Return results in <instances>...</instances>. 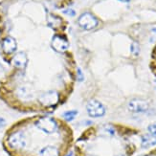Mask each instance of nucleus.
Masks as SVG:
<instances>
[{"label": "nucleus", "instance_id": "9", "mask_svg": "<svg viewBox=\"0 0 156 156\" xmlns=\"http://www.w3.org/2000/svg\"><path fill=\"white\" fill-rule=\"evenodd\" d=\"M77 114H78V112L76 110H71V111H66V112H64L62 116H63L64 120L70 122V121L75 119V117L77 116Z\"/></svg>", "mask_w": 156, "mask_h": 156}, {"label": "nucleus", "instance_id": "12", "mask_svg": "<svg viewBox=\"0 0 156 156\" xmlns=\"http://www.w3.org/2000/svg\"><path fill=\"white\" fill-rule=\"evenodd\" d=\"M64 13H66V15H69L71 16H74L76 15L75 12H74L73 10H66V11H64Z\"/></svg>", "mask_w": 156, "mask_h": 156}, {"label": "nucleus", "instance_id": "17", "mask_svg": "<svg viewBox=\"0 0 156 156\" xmlns=\"http://www.w3.org/2000/svg\"><path fill=\"white\" fill-rule=\"evenodd\" d=\"M152 31H153L154 33H156V28H154V29H152Z\"/></svg>", "mask_w": 156, "mask_h": 156}, {"label": "nucleus", "instance_id": "11", "mask_svg": "<svg viewBox=\"0 0 156 156\" xmlns=\"http://www.w3.org/2000/svg\"><path fill=\"white\" fill-rule=\"evenodd\" d=\"M83 80V72L80 71V69H78V80L81 81Z\"/></svg>", "mask_w": 156, "mask_h": 156}, {"label": "nucleus", "instance_id": "3", "mask_svg": "<svg viewBox=\"0 0 156 156\" xmlns=\"http://www.w3.org/2000/svg\"><path fill=\"white\" fill-rule=\"evenodd\" d=\"M86 110L89 116L91 117H101L105 113V108L99 101L91 100L87 103Z\"/></svg>", "mask_w": 156, "mask_h": 156}, {"label": "nucleus", "instance_id": "10", "mask_svg": "<svg viewBox=\"0 0 156 156\" xmlns=\"http://www.w3.org/2000/svg\"><path fill=\"white\" fill-rule=\"evenodd\" d=\"M139 51H140V49H139V45H138V43L133 42V43L131 44V52H132V54H133L134 56H137L138 54H139Z\"/></svg>", "mask_w": 156, "mask_h": 156}, {"label": "nucleus", "instance_id": "16", "mask_svg": "<svg viewBox=\"0 0 156 156\" xmlns=\"http://www.w3.org/2000/svg\"><path fill=\"white\" fill-rule=\"evenodd\" d=\"M120 1H122V2H129L130 0H120Z\"/></svg>", "mask_w": 156, "mask_h": 156}, {"label": "nucleus", "instance_id": "7", "mask_svg": "<svg viewBox=\"0 0 156 156\" xmlns=\"http://www.w3.org/2000/svg\"><path fill=\"white\" fill-rule=\"evenodd\" d=\"M17 48V44L16 39L12 37H7L4 38L2 42V49L6 54H12Z\"/></svg>", "mask_w": 156, "mask_h": 156}, {"label": "nucleus", "instance_id": "13", "mask_svg": "<svg viewBox=\"0 0 156 156\" xmlns=\"http://www.w3.org/2000/svg\"><path fill=\"white\" fill-rule=\"evenodd\" d=\"M145 156H156V150L151 151V152H148L147 154H146Z\"/></svg>", "mask_w": 156, "mask_h": 156}, {"label": "nucleus", "instance_id": "15", "mask_svg": "<svg viewBox=\"0 0 156 156\" xmlns=\"http://www.w3.org/2000/svg\"><path fill=\"white\" fill-rule=\"evenodd\" d=\"M150 130H151V131L152 133L156 134V128H154V129H153V128H151H151H150Z\"/></svg>", "mask_w": 156, "mask_h": 156}, {"label": "nucleus", "instance_id": "4", "mask_svg": "<svg viewBox=\"0 0 156 156\" xmlns=\"http://www.w3.org/2000/svg\"><path fill=\"white\" fill-rule=\"evenodd\" d=\"M39 103L45 107L56 106L58 103V94L54 90L47 91L39 97Z\"/></svg>", "mask_w": 156, "mask_h": 156}, {"label": "nucleus", "instance_id": "6", "mask_svg": "<svg viewBox=\"0 0 156 156\" xmlns=\"http://www.w3.org/2000/svg\"><path fill=\"white\" fill-rule=\"evenodd\" d=\"M12 62L17 68L23 69L26 67L27 63H28V58H27V55L24 52H18L12 58Z\"/></svg>", "mask_w": 156, "mask_h": 156}, {"label": "nucleus", "instance_id": "2", "mask_svg": "<svg viewBox=\"0 0 156 156\" xmlns=\"http://www.w3.org/2000/svg\"><path fill=\"white\" fill-rule=\"evenodd\" d=\"M79 25L84 30H92L98 26V19L91 12H84L79 17Z\"/></svg>", "mask_w": 156, "mask_h": 156}, {"label": "nucleus", "instance_id": "14", "mask_svg": "<svg viewBox=\"0 0 156 156\" xmlns=\"http://www.w3.org/2000/svg\"><path fill=\"white\" fill-rule=\"evenodd\" d=\"M5 124H6V121H5L3 118H0V127L4 126H5Z\"/></svg>", "mask_w": 156, "mask_h": 156}, {"label": "nucleus", "instance_id": "5", "mask_svg": "<svg viewBox=\"0 0 156 156\" xmlns=\"http://www.w3.org/2000/svg\"><path fill=\"white\" fill-rule=\"evenodd\" d=\"M51 45L55 51L59 52V53H63L68 49L69 43L67 41L66 38L60 37V36H56L53 37Z\"/></svg>", "mask_w": 156, "mask_h": 156}, {"label": "nucleus", "instance_id": "1", "mask_svg": "<svg viewBox=\"0 0 156 156\" xmlns=\"http://www.w3.org/2000/svg\"><path fill=\"white\" fill-rule=\"evenodd\" d=\"M137 131L112 124L87 129L77 141L76 156H131Z\"/></svg>", "mask_w": 156, "mask_h": 156}, {"label": "nucleus", "instance_id": "8", "mask_svg": "<svg viewBox=\"0 0 156 156\" xmlns=\"http://www.w3.org/2000/svg\"><path fill=\"white\" fill-rule=\"evenodd\" d=\"M147 104L141 100H133L129 103V108L133 111H145L147 109Z\"/></svg>", "mask_w": 156, "mask_h": 156}]
</instances>
